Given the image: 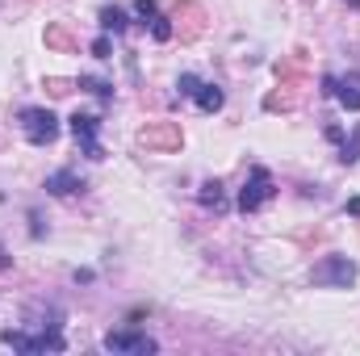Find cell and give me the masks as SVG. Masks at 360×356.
<instances>
[{"instance_id": "1", "label": "cell", "mask_w": 360, "mask_h": 356, "mask_svg": "<svg viewBox=\"0 0 360 356\" xmlns=\"http://www.w3.org/2000/svg\"><path fill=\"white\" fill-rule=\"evenodd\" d=\"M139 147L160 151V155H176L184 147V130H180V122H147L139 130Z\"/></svg>"}, {"instance_id": "2", "label": "cell", "mask_w": 360, "mask_h": 356, "mask_svg": "<svg viewBox=\"0 0 360 356\" xmlns=\"http://www.w3.org/2000/svg\"><path fill=\"white\" fill-rule=\"evenodd\" d=\"M21 130H25V139H30L34 147H51V143L59 139V117H55L51 109L30 105V109H21Z\"/></svg>"}, {"instance_id": "3", "label": "cell", "mask_w": 360, "mask_h": 356, "mask_svg": "<svg viewBox=\"0 0 360 356\" xmlns=\"http://www.w3.org/2000/svg\"><path fill=\"white\" fill-rule=\"evenodd\" d=\"M0 340H4L8 348H17V352H63V348H68L63 336H59V327H42V336H25V331L4 327Z\"/></svg>"}, {"instance_id": "4", "label": "cell", "mask_w": 360, "mask_h": 356, "mask_svg": "<svg viewBox=\"0 0 360 356\" xmlns=\"http://www.w3.org/2000/svg\"><path fill=\"white\" fill-rule=\"evenodd\" d=\"M272 197H276L272 172L269 168H252V172H248V184L239 189V210H243V214H256L260 205H269Z\"/></svg>"}, {"instance_id": "5", "label": "cell", "mask_w": 360, "mask_h": 356, "mask_svg": "<svg viewBox=\"0 0 360 356\" xmlns=\"http://www.w3.org/2000/svg\"><path fill=\"white\" fill-rule=\"evenodd\" d=\"M310 281L314 285H327V289H348L356 281V265L348 256H323L319 265L310 268Z\"/></svg>"}, {"instance_id": "6", "label": "cell", "mask_w": 360, "mask_h": 356, "mask_svg": "<svg viewBox=\"0 0 360 356\" xmlns=\"http://www.w3.org/2000/svg\"><path fill=\"white\" fill-rule=\"evenodd\" d=\"M172 21H176L172 30L180 34V42H197V38L205 34V21H210V17H205V8H201L197 0H180L176 13H172Z\"/></svg>"}, {"instance_id": "7", "label": "cell", "mask_w": 360, "mask_h": 356, "mask_svg": "<svg viewBox=\"0 0 360 356\" xmlns=\"http://www.w3.org/2000/svg\"><path fill=\"white\" fill-rule=\"evenodd\" d=\"M96 130H101V117L96 113H72V134H76V143H80V151L89 155V160H105V147L96 143Z\"/></svg>"}, {"instance_id": "8", "label": "cell", "mask_w": 360, "mask_h": 356, "mask_svg": "<svg viewBox=\"0 0 360 356\" xmlns=\"http://www.w3.org/2000/svg\"><path fill=\"white\" fill-rule=\"evenodd\" d=\"M105 352H160V344L151 336H139V331H109L105 336Z\"/></svg>"}, {"instance_id": "9", "label": "cell", "mask_w": 360, "mask_h": 356, "mask_svg": "<svg viewBox=\"0 0 360 356\" xmlns=\"http://www.w3.org/2000/svg\"><path fill=\"white\" fill-rule=\"evenodd\" d=\"M42 42H46V51H59V55H80V38H76V34H72V25H63V21L46 25Z\"/></svg>"}, {"instance_id": "10", "label": "cell", "mask_w": 360, "mask_h": 356, "mask_svg": "<svg viewBox=\"0 0 360 356\" xmlns=\"http://www.w3.org/2000/svg\"><path fill=\"white\" fill-rule=\"evenodd\" d=\"M297 89H302V84L281 80V89L264 96V109H269V113H293V109H297Z\"/></svg>"}, {"instance_id": "11", "label": "cell", "mask_w": 360, "mask_h": 356, "mask_svg": "<svg viewBox=\"0 0 360 356\" xmlns=\"http://www.w3.org/2000/svg\"><path fill=\"white\" fill-rule=\"evenodd\" d=\"M335 101H340L344 109L360 113V76H356V72H348V76H335Z\"/></svg>"}, {"instance_id": "12", "label": "cell", "mask_w": 360, "mask_h": 356, "mask_svg": "<svg viewBox=\"0 0 360 356\" xmlns=\"http://www.w3.org/2000/svg\"><path fill=\"white\" fill-rule=\"evenodd\" d=\"M80 189H84V180L76 177L72 168H59V172L46 177V193H55V197H72V193H80Z\"/></svg>"}, {"instance_id": "13", "label": "cell", "mask_w": 360, "mask_h": 356, "mask_svg": "<svg viewBox=\"0 0 360 356\" xmlns=\"http://www.w3.org/2000/svg\"><path fill=\"white\" fill-rule=\"evenodd\" d=\"M197 201H201L205 210L222 214V210H226V189H222V180H205V184L197 189Z\"/></svg>"}, {"instance_id": "14", "label": "cell", "mask_w": 360, "mask_h": 356, "mask_svg": "<svg viewBox=\"0 0 360 356\" xmlns=\"http://www.w3.org/2000/svg\"><path fill=\"white\" fill-rule=\"evenodd\" d=\"M193 101H197V109H201V113H218L226 96H222V89H218V84H201Z\"/></svg>"}, {"instance_id": "15", "label": "cell", "mask_w": 360, "mask_h": 356, "mask_svg": "<svg viewBox=\"0 0 360 356\" xmlns=\"http://www.w3.org/2000/svg\"><path fill=\"white\" fill-rule=\"evenodd\" d=\"M126 25H130V21H126V13H122L117 4H105V8H101V30H105V34H126Z\"/></svg>"}, {"instance_id": "16", "label": "cell", "mask_w": 360, "mask_h": 356, "mask_svg": "<svg viewBox=\"0 0 360 356\" xmlns=\"http://www.w3.org/2000/svg\"><path fill=\"white\" fill-rule=\"evenodd\" d=\"M80 89L92 92L101 105H109V101H113V84H109V80H101V76H80Z\"/></svg>"}, {"instance_id": "17", "label": "cell", "mask_w": 360, "mask_h": 356, "mask_svg": "<svg viewBox=\"0 0 360 356\" xmlns=\"http://www.w3.org/2000/svg\"><path fill=\"white\" fill-rule=\"evenodd\" d=\"M356 160H360V122H356V130H352V139L340 143V164H356Z\"/></svg>"}, {"instance_id": "18", "label": "cell", "mask_w": 360, "mask_h": 356, "mask_svg": "<svg viewBox=\"0 0 360 356\" xmlns=\"http://www.w3.org/2000/svg\"><path fill=\"white\" fill-rule=\"evenodd\" d=\"M42 89L51 92V96H72V92L80 89V80H63V76H46V84Z\"/></svg>"}, {"instance_id": "19", "label": "cell", "mask_w": 360, "mask_h": 356, "mask_svg": "<svg viewBox=\"0 0 360 356\" xmlns=\"http://www.w3.org/2000/svg\"><path fill=\"white\" fill-rule=\"evenodd\" d=\"M134 17L139 21H155L160 17V4L155 0H134Z\"/></svg>"}, {"instance_id": "20", "label": "cell", "mask_w": 360, "mask_h": 356, "mask_svg": "<svg viewBox=\"0 0 360 356\" xmlns=\"http://www.w3.org/2000/svg\"><path fill=\"white\" fill-rule=\"evenodd\" d=\"M151 34H155V42H168L176 30H172V21H168V17H155V21H151Z\"/></svg>"}, {"instance_id": "21", "label": "cell", "mask_w": 360, "mask_h": 356, "mask_svg": "<svg viewBox=\"0 0 360 356\" xmlns=\"http://www.w3.org/2000/svg\"><path fill=\"white\" fill-rule=\"evenodd\" d=\"M180 96H197V89H201V80H197V76H193V72H184V76H180Z\"/></svg>"}, {"instance_id": "22", "label": "cell", "mask_w": 360, "mask_h": 356, "mask_svg": "<svg viewBox=\"0 0 360 356\" xmlns=\"http://www.w3.org/2000/svg\"><path fill=\"white\" fill-rule=\"evenodd\" d=\"M109 51H113V42H109V34H101V38L92 42V55H96V59H109Z\"/></svg>"}, {"instance_id": "23", "label": "cell", "mask_w": 360, "mask_h": 356, "mask_svg": "<svg viewBox=\"0 0 360 356\" xmlns=\"http://www.w3.org/2000/svg\"><path fill=\"white\" fill-rule=\"evenodd\" d=\"M30 235L42 239V214H38V210H30Z\"/></svg>"}, {"instance_id": "24", "label": "cell", "mask_w": 360, "mask_h": 356, "mask_svg": "<svg viewBox=\"0 0 360 356\" xmlns=\"http://www.w3.org/2000/svg\"><path fill=\"white\" fill-rule=\"evenodd\" d=\"M348 214H352V218H360V197H352V201H348Z\"/></svg>"}, {"instance_id": "25", "label": "cell", "mask_w": 360, "mask_h": 356, "mask_svg": "<svg viewBox=\"0 0 360 356\" xmlns=\"http://www.w3.org/2000/svg\"><path fill=\"white\" fill-rule=\"evenodd\" d=\"M0 268H8V256H4V248H0Z\"/></svg>"}]
</instances>
